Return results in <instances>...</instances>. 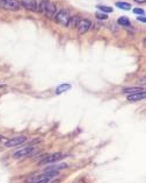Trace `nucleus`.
I'll return each instance as SVG.
<instances>
[{
  "instance_id": "nucleus-1",
  "label": "nucleus",
  "mask_w": 146,
  "mask_h": 183,
  "mask_svg": "<svg viewBox=\"0 0 146 183\" xmlns=\"http://www.w3.org/2000/svg\"><path fill=\"white\" fill-rule=\"evenodd\" d=\"M45 12V15H46V18H53L56 13H57V7H56V5L51 2V1H48V0H43L41 5L38 6V12Z\"/></svg>"
},
{
  "instance_id": "nucleus-2",
  "label": "nucleus",
  "mask_w": 146,
  "mask_h": 183,
  "mask_svg": "<svg viewBox=\"0 0 146 183\" xmlns=\"http://www.w3.org/2000/svg\"><path fill=\"white\" fill-rule=\"evenodd\" d=\"M55 18V21L59 25H62L64 27H67L69 26V22H70V13H69V11L65 8H62L58 13H56V15L53 17Z\"/></svg>"
},
{
  "instance_id": "nucleus-3",
  "label": "nucleus",
  "mask_w": 146,
  "mask_h": 183,
  "mask_svg": "<svg viewBox=\"0 0 146 183\" xmlns=\"http://www.w3.org/2000/svg\"><path fill=\"white\" fill-rule=\"evenodd\" d=\"M0 8L15 12L21 8V4L19 0H0Z\"/></svg>"
},
{
  "instance_id": "nucleus-4",
  "label": "nucleus",
  "mask_w": 146,
  "mask_h": 183,
  "mask_svg": "<svg viewBox=\"0 0 146 183\" xmlns=\"http://www.w3.org/2000/svg\"><path fill=\"white\" fill-rule=\"evenodd\" d=\"M36 153V148L34 147H24L22 148V149H20V151H18V152L14 153L13 157L14 159H16V160H19V159H22V157H33L34 154Z\"/></svg>"
},
{
  "instance_id": "nucleus-5",
  "label": "nucleus",
  "mask_w": 146,
  "mask_h": 183,
  "mask_svg": "<svg viewBox=\"0 0 146 183\" xmlns=\"http://www.w3.org/2000/svg\"><path fill=\"white\" fill-rule=\"evenodd\" d=\"M64 155L62 153H53V154H50L48 157H45L42 161L38 162V165H46V163H53V162H57V161L62 160Z\"/></svg>"
},
{
  "instance_id": "nucleus-6",
  "label": "nucleus",
  "mask_w": 146,
  "mask_h": 183,
  "mask_svg": "<svg viewBox=\"0 0 146 183\" xmlns=\"http://www.w3.org/2000/svg\"><path fill=\"white\" fill-rule=\"evenodd\" d=\"M91 27H92V22L87 20V19H82V20H79V22L77 25V28H78V33H79L80 35H82L85 33H87V31L91 29Z\"/></svg>"
},
{
  "instance_id": "nucleus-7",
  "label": "nucleus",
  "mask_w": 146,
  "mask_h": 183,
  "mask_svg": "<svg viewBox=\"0 0 146 183\" xmlns=\"http://www.w3.org/2000/svg\"><path fill=\"white\" fill-rule=\"evenodd\" d=\"M27 138L26 137H16V138H13V139H9L7 140L6 142H5V147L7 148H12V147H16V146H20V145H22L23 142H26Z\"/></svg>"
},
{
  "instance_id": "nucleus-8",
  "label": "nucleus",
  "mask_w": 146,
  "mask_h": 183,
  "mask_svg": "<svg viewBox=\"0 0 146 183\" xmlns=\"http://www.w3.org/2000/svg\"><path fill=\"white\" fill-rule=\"evenodd\" d=\"M20 4L28 11L31 12H38V5L35 0H20Z\"/></svg>"
},
{
  "instance_id": "nucleus-9",
  "label": "nucleus",
  "mask_w": 146,
  "mask_h": 183,
  "mask_svg": "<svg viewBox=\"0 0 146 183\" xmlns=\"http://www.w3.org/2000/svg\"><path fill=\"white\" fill-rule=\"evenodd\" d=\"M146 97V94L145 91L144 92H139V94H128V97H126V99H128L129 102H139V100H142V99H144Z\"/></svg>"
},
{
  "instance_id": "nucleus-10",
  "label": "nucleus",
  "mask_w": 146,
  "mask_h": 183,
  "mask_svg": "<svg viewBox=\"0 0 146 183\" xmlns=\"http://www.w3.org/2000/svg\"><path fill=\"white\" fill-rule=\"evenodd\" d=\"M71 89V84H69V83H62V84H59L57 86V89H56V94H60L63 92H66L67 90Z\"/></svg>"
},
{
  "instance_id": "nucleus-11",
  "label": "nucleus",
  "mask_w": 146,
  "mask_h": 183,
  "mask_svg": "<svg viewBox=\"0 0 146 183\" xmlns=\"http://www.w3.org/2000/svg\"><path fill=\"white\" fill-rule=\"evenodd\" d=\"M144 91H145V90L140 89V88H138V86H136V88H125V89L123 90V94H139V92H144Z\"/></svg>"
},
{
  "instance_id": "nucleus-12",
  "label": "nucleus",
  "mask_w": 146,
  "mask_h": 183,
  "mask_svg": "<svg viewBox=\"0 0 146 183\" xmlns=\"http://www.w3.org/2000/svg\"><path fill=\"white\" fill-rule=\"evenodd\" d=\"M69 166L66 165V163H60V165H53L51 166V167H48L46 169L44 170V171H51V170H55V171H59L60 169H65V168H67Z\"/></svg>"
},
{
  "instance_id": "nucleus-13",
  "label": "nucleus",
  "mask_w": 146,
  "mask_h": 183,
  "mask_svg": "<svg viewBox=\"0 0 146 183\" xmlns=\"http://www.w3.org/2000/svg\"><path fill=\"white\" fill-rule=\"evenodd\" d=\"M117 23L122 27H129L131 22H130L129 18H126V17H121V18L117 19Z\"/></svg>"
},
{
  "instance_id": "nucleus-14",
  "label": "nucleus",
  "mask_w": 146,
  "mask_h": 183,
  "mask_svg": "<svg viewBox=\"0 0 146 183\" xmlns=\"http://www.w3.org/2000/svg\"><path fill=\"white\" fill-rule=\"evenodd\" d=\"M115 5H116V7H118V8H121V9H124V11H129V9H131V5L129 4V2L117 1Z\"/></svg>"
},
{
  "instance_id": "nucleus-15",
  "label": "nucleus",
  "mask_w": 146,
  "mask_h": 183,
  "mask_svg": "<svg viewBox=\"0 0 146 183\" xmlns=\"http://www.w3.org/2000/svg\"><path fill=\"white\" fill-rule=\"evenodd\" d=\"M96 8L99 9V11H101L102 13H111V12H113V7L107 6V5H97Z\"/></svg>"
},
{
  "instance_id": "nucleus-16",
  "label": "nucleus",
  "mask_w": 146,
  "mask_h": 183,
  "mask_svg": "<svg viewBox=\"0 0 146 183\" xmlns=\"http://www.w3.org/2000/svg\"><path fill=\"white\" fill-rule=\"evenodd\" d=\"M79 20L80 19L78 18V17H72L71 19H70V22H69V26H72V27H74L78 25V22H79Z\"/></svg>"
},
{
  "instance_id": "nucleus-17",
  "label": "nucleus",
  "mask_w": 146,
  "mask_h": 183,
  "mask_svg": "<svg viewBox=\"0 0 146 183\" xmlns=\"http://www.w3.org/2000/svg\"><path fill=\"white\" fill-rule=\"evenodd\" d=\"M95 15H96V18L99 19V20H107V19H108L106 13H100V12H97Z\"/></svg>"
},
{
  "instance_id": "nucleus-18",
  "label": "nucleus",
  "mask_w": 146,
  "mask_h": 183,
  "mask_svg": "<svg viewBox=\"0 0 146 183\" xmlns=\"http://www.w3.org/2000/svg\"><path fill=\"white\" fill-rule=\"evenodd\" d=\"M133 13L138 14V15H145V12L143 8H133Z\"/></svg>"
},
{
  "instance_id": "nucleus-19",
  "label": "nucleus",
  "mask_w": 146,
  "mask_h": 183,
  "mask_svg": "<svg viewBox=\"0 0 146 183\" xmlns=\"http://www.w3.org/2000/svg\"><path fill=\"white\" fill-rule=\"evenodd\" d=\"M137 20H138V21H142V22H144V23L146 22V19H145V17H144V15H139V17L137 18Z\"/></svg>"
},
{
  "instance_id": "nucleus-20",
  "label": "nucleus",
  "mask_w": 146,
  "mask_h": 183,
  "mask_svg": "<svg viewBox=\"0 0 146 183\" xmlns=\"http://www.w3.org/2000/svg\"><path fill=\"white\" fill-rule=\"evenodd\" d=\"M136 2H139V4H145L146 0H135Z\"/></svg>"
},
{
  "instance_id": "nucleus-21",
  "label": "nucleus",
  "mask_w": 146,
  "mask_h": 183,
  "mask_svg": "<svg viewBox=\"0 0 146 183\" xmlns=\"http://www.w3.org/2000/svg\"><path fill=\"white\" fill-rule=\"evenodd\" d=\"M48 183H60V180H55V181H50Z\"/></svg>"
}]
</instances>
